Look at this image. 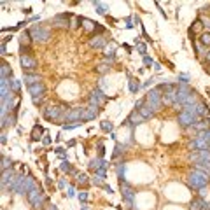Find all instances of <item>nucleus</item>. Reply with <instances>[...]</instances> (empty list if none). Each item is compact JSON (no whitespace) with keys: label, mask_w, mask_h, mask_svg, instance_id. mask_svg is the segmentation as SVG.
<instances>
[{"label":"nucleus","mask_w":210,"mask_h":210,"mask_svg":"<svg viewBox=\"0 0 210 210\" xmlns=\"http://www.w3.org/2000/svg\"><path fill=\"white\" fill-rule=\"evenodd\" d=\"M19 61H21V67L25 70H32L37 67V60L33 56V53L30 54H19Z\"/></svg>","instance_id":"f257e3e1"},{"label":"nucleus","mask_w":210,"mask_h":210,"mask_svg":"<svg viewBox=\"0 0 210 210\" xmlns=\"http://www.w3.org/2000/svg\"><path fill=\"white\" fill-rule=\"evenodd\" d=\"M194 33H200V35L203 33V21H201V19H196V21L189 27V37L194 39Z\"/></svg>","instance_id":"f03ea898"},{"label":"nucleus","mask_w":210,"mask_h":210,"mask_svg":"<svg viewBox=\"0 0 210 210\" xmlns=\"http://www.w3.org/2000/svg\"><path fill=\"white\" fill-rule=\"evenodd\" d=\"M19 44H21V47H32V35H30V32H23L19 35Z\"/></svg>","instance_id":"7ed1b4c3"},{"label":"nucleus","mask_w":210,"mask_h":210,"mask_svg":"<svg viewBox=\"0 0 210 210\" xmlns=\"http://www.w3.org/2000/svg\"><path fill=\"white\" fill-rule=\"evenodd\" d=\"M42 133H44V130L40 128V126H33V130H32V140H39L40 137H42Z\"/></svg>","instance_id":"20e7f679"},{"label":"nucleus","mask_w":210,"mask_h":210,"mask_svg":"<svg viewBox=\"0 0 210 210\" xmlns=\"http://www.w3.org/2000/svg\"><path fill=\"white\" fill-rule=\"evenodd\" d=\"M200 44L203 46H210V32H203L200 35Z\"/></svg>","instance_id":"39448f33"},{"label":"nucleus","mask_w":210,"mask_h":210,"mask_svg":"<svg viewBox=\"0 0 210 210\" xmlns=\"http://www.w3.org/2000/svg\"><path fill=\"white\" fill-rule=\"evenodd\" d=\"M207 61L210 63V51H208V54H207Z\"/></svg>","instance_id":"423d86ee"}]
</instances>
